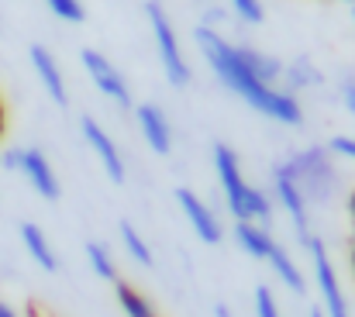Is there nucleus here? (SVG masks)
<instances>
[{
	"label": "nucleus",
	"mask_w": 355,
	"mask_h": 317,
	"mask_svg": "<svg viewBox=\"0 0 355 317\" xmlns=\"http://www.w3.org/2000/svg\"><path fill=\"white\" fill-rule=\"evenodd\" d=\"M3 131H7V107L0 101V138H3Z\"/></svg>",
	"instance_id": "obj_28"
},
{
	"label": "nucleus",
	"mask_w": 355,
	"mask_h": 317,
	"mask_svg": "<svg viewBox=\"0 0 355 317\" xmlns=\"http://www.w3.org/2000/svg\"><path fill=\"white\" fill-rule=\"evenodd\" d=\"M80 135H83V142L90 145V152L97 155L104 176H107L114 187H124V180H128V162H124V155H121L118 142L111 138V131H107L97 117L83 114V117H80Z\"/></svg>",
	"instance_id": "obj_9"
},
{
	"label": "nucleus",
	"mask_w": 355,
	"mask_h": 317,
	"mask_svg": "<svg viewBox=\"0 0 355 317\" xmlns=\"http://www.w3.org/2000/svg\"><path fill=\"white\" fill-rule=\"evenodd\" d=\"M238 52H241L245 66H248L262 83L279 87V80H283V62H279L276 55H269V52H262V49H252V45H238Z\"/></svg>",
	"instance_id": "obj_17"
},
{
	"label": "nucleus",
	"mask_w": 355,
	"mask_h": 317,
	"mask_svg": "<svg viewBox=\"0 0 355 317\" xmlns=\"http://www.w3.org/2000/svg\"><path fill=\"white\" fill-rule=\"evenodd\" d=\"M145 17H148V28H152V42H155V55H159V66H162V76L173 90H187L193 73L187 66V55H183V45H180V35H176V24L169 17V10L162 7V0H145Z\"/></svg>",
	"instance_id": "obj_4"
},
{
	"label": "nucleus",
	"mask_w": 355,
	"mask_h": 317,
	"mask_svg": "<svg viewBox=\"0 0 355 317\" xmlns=\"http://www.w3.org/2000/svg\"><path fill=\"white\" fill-rule=\"evenodd\" d=\"M173 197H176V204H180V214L187 217L190 231H193L204 245H221V241H225V224H221V217L214 214V207H211L197 190L176 187Z\"/></svg>",
	"instance_id": "obj_10"
},
{
	"label": "nucleus",
	"mask_w": 355,
	"mask_h": 317,
	"mask_svg": "<svg viewBox=\"0 0 355 317\" xmlns=\"http://www.w3.org/2000/svg\"><path fill=\"white\" fill-rule=\"evenodd\" d=\"M283 166L290 169L293 183L300 187V194L307 197L311 207H324L342 194V173L335 155L324 145H307L300 152H290L283 159Z\"/></svg>",
	"instance_id": "obj_3"
},
{
	"label": "nucleus",
	"mask_w": 355,
	"mask_h": 317,
	"mask_svg": "<svg viewBox=\"0 0 355 317\" xmlns=\"http://www.w3.org/2000/svg\"><path fill=\"white\" fill-rule=\"evenodd\" d=\"M214 317H232V311L225 304H214Z\"/></svg>",
	"instance_id": "obj_29"
},
{
	"label": "nucleus",
	"mask_w": 355,
	"mask_h": 317,
	"mask_svg": "<svg viewBox=\"0 0 355 317\" xmlns=\"http://www.w3.org/2000/svg\"><path fill=\"white\" fill-rule=\"evenodd\" d=\"M311 317H324V311H321V307H314V311H311Z\"/></svg>",
	"instance_id": "obj_30"
},
{
	"label": "nucleus",
	"mask_w": 355,
	"mask_h": 317,
	"mask_svg": "<svg viewBox=\"0 0 355 317\" xmlns=\"http://www.w3.org/2000/svg\"><path fill=\"white\" fill-rule=\"evenodd\" d=\"M262 262L272 269V276H276L290 293H297V297H304V293H307V280H304V273H300L297 259L290 255V248H283L279 241H272V248L266 252V259H262Z\"/></svg>",
	"instance_id": "obj_14"
},
{
	"label": "nucleus",
	"mask_w": 355,
	"mask_h": 317,
	"mask_svg": "<svg viewBox=\"0 0 355 317\" xmlns=\"http://www.w3.org/2000/svg\"><path fill=\"white\" fill-rule=\"evenodd\" d=\"M228 7H232V14H235L241 24H262L266 21V7H262V0H228Z\"/></svg>",
	"instance_id": "obj_22"
},
{
	"label": "nucleus",
	"mask_w": 355,
	"mask_h": 317,
	"mask_svg": "<svg viewBox=\"0 0 355 317\" xmlns=\"http://www.w3.org/2000/svg\"><path fill=\"white\" fill-rule=\"evenodd\" d=\"M131 110H135V124H138L145 145H148L155 155H169V152H173V121H169V114L159 104H152V101L135 104Z\"/></svg>",
	"instance_id": "obj_12"
},
{
	"label": "nucleus",
	"mask_w": 355,
	"mask_h": 317,
	"mask_svg": "<svg viewBox=\"0 0 355 317\" xmlns=\"http://www.w3.org/2000/svg\"><path fill=\"white\" fill-rule=\"evenodd\" d=\"M17 238H21L28 259H31L42 273H59V255H55L49 234L42 231V224H35V221H21V224H17Z\"/></svg>",
	"instance_id": "obj_13"
},
{
	"label": "nucleus",
	"mask_w": 355,
	"mask_h": 317,
	"mask_svg": "<svg viewBox=\"0 0 355 317\" xmlns=\"http://www.w3.org/2000/svg\"><path fill=\"white\" fill-rule=\"evenodd\" d=\"M338 3H355V0H338Z\"/></svg>",
	"instance_id": "obj_31"
},
{
	"label": "nucleus",
	"mask_w": 355,
	"mask_h": 317,
	"mask_svg": "<svg viewBox=\"0 0 355 317\" xmlns=\"http://www.w3.org/2000/svg\"><path fill=\"white\" fill-rule=\"evenodd\" d=\"M345 211H349V269L355 276V190L345 197Z\"/></svg>",
	"instance_id": "obj_25"
},
{
	"label": "nucleus",
	"mask_w": 355,
	"mask_h": 317,
	"mask_svg": "<svg viewBox=\"0 0 355 317\" xmlns=\"http://www.w3.org/2000/svg\"><path fill=\"white\" fill-rule=\"evenodd\" d=\"M193 42H197V52L204 55V62L211 66V73L218 76V83L235 94L241 104H248L255 114L283 124V128H304V104L297 94H286L283 87H269L262 83L241 59L238 52V42H228L218 28H204L197 24L193 28Z\"/></svg>",
	"instance_id": "obj_1"
},
{
	"label": "nucleus",
	"mask_w": 355,
	"mask_h": 317,
	"mask_svg": "<svg viewBox=\"0 0 355 317\" xmlns=\"http://www.w3.org/2000/svg\"><path fill=\"white\" fill-rule=\"evenodd\" d=\"M80 66H83V73L90 76V83H94L111 104H118L121 110H131V107H135V97H131V87H128L124 73H121L104 52L83 49V52H80Z\"/></svg>",
	"instance_id": "obj_7"
},
{
	"label": "nucleus",
	"mask_w": 355,
	"mask_h": 317,
	"mask_svg": "<svg viewBox=\"0 0 355 317\" xmlns=\"http://www.w3.org/2000/svg\"><path fill=\"white\" fill-rule=\"evenodd\" d=\"M28 62H31V69H35V76H38V83H42V90L49 94V101L55 107H69V87H66V73H62V66H59V59L45 49V45H31L28 49Z\"/></svg>",
	"instance_id": "obj_11"
},
{
	"label": "nucleus",
	"mask_w": 355,
	"mask_h": 317,
	"mask_svg": "<svg viewBox=\"0 0 355 317\" xmlns=\"http://www.w3.org/2000/svg\"><path fill=\"white\" fill-rule=\"evenodd\" d=\"M321 69L307 59V55H297L293 62H283V80H279V87L286 90V94H304V90H314V87H321Z\"/></svg>",
	"instance_id": "obj_15"
},
{
	"label": "nucleus",
	"mask_w": 355,
	"mask_h": 317,
	"mask_svg": "<svg viewBox=\"0 0 355 317\" xmlns=\"http://www.w3.org/2000/svg\"><path fill=\"white\" fill-rule=\"evenodd\" d=\"M83 252H87V262H90L94 276H101L104 283H118V280H121L118 262H114V255H111V248H107L104 241L90 238V241L83 245Z\"/></svg>",
	"instance_id": "obj_20"
},
{
	"label": "nucleus",
	"mask_w": 355,
	"mask_h": 317,
	"mask_svg": "<svg viewBox=\"0 0 355 317\" xmlns=\"http://www.w3.org/2000/svg\"><path fill=\"white\" fill-rule=\"evenodd\" d=\"M335 159H349L355 162V138L352 135H335V138H328V145H324Z\"/></svg>",
	"instance_id": "obj_24"
},
{
	"label": "nucleus",
	"mask_w": 355,
	"mask_h": 317,
	"mask_svg": "<svg viewBox=\"0 0 355 317\" xmlns=\"http://www.w3.org/2000/svg\"><path fill=\"white\" fill-rule=\"evenodd\" d=\"M118 234H121V245H124L128 259H131L135 266H141V269H152V266H155L152 245L141 238V231H138L131 221H121V224H118Z\"/></svg>",
	"instance_id": "obj_19"
},
{
	"label": "nucleus",
	"mask_w": 355,
	"mask_h": 317,
	"mask_svg": "<svg viewBox=\"0 0 355 317\" xmlns=\"http://www.w3.org/2000/svg\"><path fill=\"white\" fill-rule=\"evenodd\" d=\"M0 317H21V314H17V307H14V304L0 300Z\"/></svg>",
	"instance_id": "obj_27"
},
{
	"label": "nucleus",
	"mask_w": 355,
	"mask_h": 317,
	"mask_svg": "<svg viewBox=\"0 0 355 317\" xmlns=\"http://www.w3.org/2000/svg\"><path fill=\"white\" fill-rule=\"evenodd\" d=\"M211 162H214V176L221 183L225 207L232 211V217L235 221H255L262 228H272V217H276L272 194L245 180V169H241V159H238L235 148L228 142H214Z\"/></svg>",
	"instance_id": "obj_2"
},
{
	"label": "nucleus",
	"mask_w": 355,
	"mask_h": 317,
	"mask_svg": "<svg viewBox=\"0 0 355 317\" xmlns=\"http://www.w3.org/2000/svg\"><path fill=\"white\" fill-rule=\"evenodd\" d=\"M14 173L24 176V183L49 204H55L62 197V183H59V173L55 166L49 162V155L38 148V145H17V162H14Z\"/></svg>",
	"instance_id": "obj_8"
},
{
	"label": "nucleus",
	"mask_w": 355,
	"mask_h": 317,
	"mask_svg": "<svg viewBox=\"0 0 355 317\" xmlns=\"http://www.w3.org/2000/svg\"><path fill=\"white\" fill-rule=\"evenodd\" d=\"M232 234H235L238 248H241L245 255L259 259V262L266 259V252H269V248H272V241H276L272 228H262V224H255V221H235Z\"/></svg>",
	"instance_id": "obj_16"
},
{
	"label": "nucleus",
	"mask_w": 355,
	"mask_h": 317,
	"mask_svg": "<svg viewBox=\"0 0 355 317\" xmlns=\"http://www.w3.org/2000/svg\"><path fill=\"white\" fill-rule=\"evenodd\" d=\"M269 194H272V204L293 221L297 241L304 245V241L314 234V228H311V204H307V197L300 194V187L293 183V176H290V169L283 166V159H279V162L272 166V173H269Z\"/></svg>",
	"instance_id": "obj_6"
},
{
	"label": "nucleus",
	"mask_w": 355,
	"mask_h": 317,
	"mask_svg": "<svg viewBox=\"0 0 355 317\" xmlns=\"http://www.w3.org/2000/svg\"><path fill=\"white\" fill-rule=\"evenodd\" d=\"M255 317H283L279 304H276V297H272V290H269L266 283L255 286Z\"/></svg>",
	"instance_id": "obj_23"
},
{
	"label": "nucleus",
	"mask_w": 355,
	"mask_h": 317,
	"mask_svg": "<svg viewBox=\"0 0 355 317\" xmlns=\"http://www.w3.org/2000/svg\"><path fill=\"white\" fill-rule=\"evenodd\" d=\"M338 94H342V104L349 114H355V80H345L342 87H338Z\"/></svg>",
	"instance_id": "obj_26"
},
{
	"label": "nucleus",
	"mask_w": 355,
	"mask_h": 317,
	"mask_svg": "<svg viewBox=\"0 0 355 317\" xmlns=\"http://www.w3.org/2000/svg\"><path fill=\"white\" fill-rule=\"evenodd\" d=\"M45 7H49L52 17H59V21H66V24H83V21H87L83 0H45Z\"/></svg>",
	"instance_id": "obj_21"
},
{
	"label": "nucleus",
	"mask_w": 355,
	"mask_h": 317,
	"mask_svg": "<svg viewBox=\"0 0 355 317\" xmlns=\"http://www.w3.org/2000/svg\"><path fill=\"white\" fill-rule=\"evenodd\" d=\"M114 297H118L121 314L124 317H162L159 307H155L138 286H131L128 280H118V283H114Z\"/></svg>",
	"instance_id": "obj_18"
},
{
	"label": "nucleus",
	"mask_w": 355,
	"mask_h": 317,
	"mask_svg": "<svg viewBox=\"0 0 355 317\" xmlns=\"http://www.w3.org/2000/svg\"><path fill=\"white\" fill-rule=\"evenodd\" d=\"M352 24H355V3H352Z\"/></svg>",
	"instance_id": "obj_32"
},
{
	"label": "nucleus",
	"mask_w": 355,
	"mask_h": 317,
	"mask_svg": "<svg viewBox=\"0 0 355 317\" xmlns=\"http://www.w3.org/2000/svg\"><path fill=\"white\" fill-rule=\"evenodd\" d=\"M304 252L311 255V269H314V283H318V293H321V304H324V317H352L349 297L342 290V280H338V269L328 255L324 238L311 234L304 241Z\"/></svg>",
	"instance_id": "obj_5"
}]
</instances>
